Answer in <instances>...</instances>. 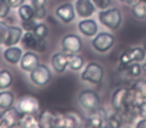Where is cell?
<instances>
[{"instance_id": "obj_1", "label": "cell", "mask_w": 146, "mask_h": 128, "mask_svg": "<svg viewBox=\"0 0 146 128\" xmlns=\"http://www.w3.org/2000/svg\"><path fill=\"white\" fill-rule=\"evenodd\" d=\"M98 18L100 23L104 26L111 30H116L121 24L122 15L118 8H111L100 11L98 14Z\"/></svg>"}, {"instance_id": "obj_2", "label": "cell", "mask_w": 146, "mask_h": 128, "mask_svg": "<svg viewBox=\"0 0 146 128\" xmlns=\"http://www.w3.org/2000/svg\"><path fill=\"white\" fill-rule=\"evenodd\" d=\"M104 76V69L99 63L90 62L81 73V79L94 85L100 84Z\"/></svg>"}, {"instance_id": "obj_3", "label": "cell", "mask_w": 146, "mask_h": 128, "mask_svg": "<svg viewBox=\"0 0 146 128\" xmlns=\"http://www.w3.org/2000/svg\"><path fill=\"white\" fill-rule=\"evenodd\" d=\"M146 56V53L143 48L135 47L126 50L120 57L119 61V70L120 71H125L126 67L132 62H140L143 61Z\"/></svg>"}, {"instance_id": "obj_4", "label": "cell", "mask_w": 146, "mask_h": 128, "mask_svg": "<svg viewBox=\"0 0 146 128\" xmlns=\"http://www.w3.org/2000/svg\"><path fill=\"white\" fill-rule=\"evenodd\" d=\"M78 102L80 106L87 112H91L100 107V97L93 90H83L80 92Z\"/></svg>"}, {"instance_id": "obj_5", "label": "cell", "mask_w": 146, "mask_h": 128, "mask_svg": "<svg viewBox=\"0 0 146 128\" xmlns=\"http://www.w3.org/2000/svg\"><path fill=\"white\" fill-rule=\"evenodd\" d=\"M20 42L23 48L28 49V50L38 51V52H44L47 46L45 39L37 38L32 31H25V33L22 35Z\"/></svg>"}, {"instance_id": "obj_6", "label": "cell", "mask_w": 146, "mask_h": 128, "mask_svg": "<svg viewBox=\"0 0 146 128\" xmlns=\"http://www.w3.org/2000/svg\"><path fill=\"white\" fill-rule=\"evenodd\" d=\"M31 82L37 86H44L51 81V71L46 65L39 64L35 69H33L29 74Z\"/></svg>"}, {"instance_id": "obj_7", "label": "cell", "mask_w": 146, "mask_h": 128, "mask_svg": "<svg viewBox=\"0 0 146 128\" xmlns=\"http://www.w3.org/2000/svg\"><path fill=\"white\" fill-rule=\"evenodd\" d=\"M92 46L96 51L100 53L107 52L115 43V38L108 32H100L95 35L92 40Z\"/></svg>"}, {"instance_id": "obj_8", "label": "cell", "mask_w": 146, "mask_h": 128, "mask_svg": "<svg viewBox=\"0 0 146 128\" xmlns=\"http://www.w3.org/2000/svg\"><path fill=\"white\" fill-rule=\"evenodd\" d=\"M21 112L15 107L4 109L0 114V127H18Z\"/></svg>"}, {"instance_id": "obj_9", "label": "cell", "mask_w": 146, "mask_h": 128, "mask_svg": "<svg viewBox=\"0 0 146 128\" xmlns=\"http://www.w3.org/2000/svg\"><path fill=\"white\" fill-rule=\"evenodd\" d=\"M61 47L63 52L77 53L82 49V40L76 34H66L61 40Z\"/></svg>"}, {"instance_id": "obj_10", "label": "cell", "mask_w": 146, "mask_h": 128, "mask_svg": "<svg viewBox=\"0 0 146 128\" xmlns=\"http://www.w3.org/2000/svg\"><path fill=\"white\" fill-rule=\"evenodd\" d=\"M17 109L22 114H37L39 101L34 96H22L17 102Z\"/></svg>"}, {"instance_id": "obj_11", "label": "cell", "mask_w": 146, "mask_h": 128, "mask_svg": "<svg viewBox=\"0 0 146 128\" xmlns=\"http://www.w3.org/2000/svg\"><path fill=\"white\" fill-rule=\"evenodd\" d=\"M107 120V113L101 107H98L97 109L93 110L91 112H88V117L85 120L86 127H104L105 122Z\"/></svg>"}, {"instance_id": "obj_12", "label": "cell", "mask_w": 146, "mask_h": 128, "mask_svg": "<svg viewBox=\"0 0 146 128\" xmlns=\"http://www.w3.org/2000/svg\"><path fill=\"white\" fill-rule=\"evenodd\" d=\"M77 115L74 113H66V114H57L55 116L54 122H53V128H70V127H77L79 124Z\"/></svg>"}, {"instance_id": "obj_13", "label": "cell", "mask_w": 146, "mask_h": 128, "mask_svg": "<svg viewBox=\"0 0 146 128\" xmlns=\"http://www.w3.org/2000/svg\"><path fill=\"white\" fill-rule=\"evenodd\" d=\"M128 92H129V89L124 87L118 88L113 92L111 98V105L115 111L121 112L126 108Z\"/></svg>"}, {"instance_id": "obj_14", "label": "cell", "mask_w": 146, "mask_h": 128, "mask_svg": "<svg viewBox=\"0 0 146 128\" xmlns=\"http://www.w3.org/2000/svg\"><path fill=\"white\" fill-rule=\"evenodd\" d=\"M39 64H40L39 63V56L33 51H27L21 57L20 68L24 71L31 72Z\"/></svg>"}, {"instance_id": "obj_15", "label": "cell", "mask_w": 146, "mask_h": 128, "mask_svg": "<svg viewBox=\"0 0 146 128\" xmlns=\"http://www.w3.org/2000/svg\"><path fill=\"white\" fill-rule=\"evenodd\" d=\"M55 14L63 23H70L75 18V10L71 3H64L57 7Z\"/></svg>"}, {"instance_id": "obj_16", "label": "cell", "mask_w": 146, "mask_h": 128, "mask_svg": "<svg viewBox=\"0 0 146 128\" xmlns=\"http://www.w3.org/2000/svg\"><path fill=\"white\" fill-rule=\"evenodd\" d=\"M75 9L79 17L87 18L95 12V6L92 0H77L75 3Z\"/></svg>"}, {"instance_id": "obj_17", "label": "cell", "mask_w": 146, "mask_h": 128, "mask_svg": "<svg viewBox=\"0 0 146 128\" xmlns=\"http://www.w3.org/2000/svg\"><path fill=\"white\" fill-rule=\"evenodd\" d=\"M79 31L86 37H93L97 34L98 25L93 19H84L78 23Z\"/></svg>"}, {"instance_id": "obj_18", "label": "cell", "mask_w": 146, "mask_h": 128, "mask_svg": "<svg viewBox=\"0 0 146 128\" xmlns=\"http://www.w3.org/2000/svg\"><path fill=\"white\" fill-rule=\"evenodd\" d=\"M51 64H52L53 69L57 73H63L68 66V58H67L66 52H58L53 54L51 59Z\"/></svg>"}, {"instance_id": "obj_19", "label": "cell", "mask_w": 146, "mask_h": 128, "mask_svg": "<svg viewBox=\"0 0 146 128\" xmlns=\"http://www.w3.org/2000/svg\"><path fill=\"white\" fill-rule=\"evenodd\" d=\"M22 49L17 46H9L3 52L5 61H7L10 64H17L20 62L21 57H22Z\"/></svg>"}, {"instance_id": "obj_20", "label": "cell", "mask_w": 146, "mask_h": 128, "mask_svg": "<svg viewBox=\"0 0 146 128\" xmlns=\"http://www.w3.org/2000/svg\"><path fill=\"white\" fill-rule=\"evenodd\" d=\"M22 28L18 26H9L8 28V34H7V38L5 40L4 45L6 47L9 46H14L18 42H20L21 38H22Z\"/></svg>"}, {"instance_id": "obj_21", "label": "cell", "mask_w": 146, "mask_h": 128, "mask_svg": "<svg viewBox=\"0 0 146 128\" xmlns=\"http://www.w3.org/2000/svg\"><path fill=\"white\" fill-rule=\"evenodd\" d=\"M18 127L26 128H39V118L36 114H21L20 119L18 122Z\"/></svg>"}, {"instance_id": "obj_22", "label": "cell", "mask_w": 146, "mask_h": 128, "mask_svg": "<svg viewBox=\"0 0 146 128\" xmlns=\"http://www.w3.org/2000/svg\"><path fill=\"white\" fill-rule=\"evenodd\" d=\"M68 67L73 71H79L84 65V58L76 53H67Z\"/></svg>"}, {"instance_id": "obj_23", "label": "cell", "mask_w": 146, "mask_h": 128, "mask_svg": "<svg viewBox=\"0 0 146 128\" xmlns=\"http://www.w3.org/2000/svg\"><path fill=\"white\" fill-rule=\"evenodd\" d=\"M56 113L50 111V110H44L39 114V123L40 127L42 128H53V122H54Z\"/></svg>"}, {"instance_id": "obj_24", "label": "cell", "mask_w": 146, "mask_h": 128, "mask_svg": "<svg viewBox=\"0 0 146 128\" xmlns=\"http://www.w3.org/2000/svg\"><path fill=\"white\" fill-rule=\"evenodd\" d=\"M14 103V94L8 90L0 91V109H7Z\"/></svg>"}, {"instance_id": "obj_25", "label": "cell", "mask_w": 146, "mask_h": 128, "mask_svg": "<svg viewBox=\"0 0 146 128\" xmlns=\"http://www.w3.org/2000/svg\"><path fill=\"white\" fill-rule=\"evenodd\" d=\"M13 83V75L9 70L0 71V89H8Z\"/></svg>"}, {"instance_id": "obj_26", "label": "cell", "mask_w": 146, "mask_h": 128, "mask_svg": "<svg viewBox=\"0 0 146 128\" xmlns=\"http://www.w3.org/2000/svg\"><path fill=\"white\" fill-rule=\"evenodd\" d=\"M18 15L21 20H29L34 18V8L32 5L22 4L18 9Z\"/></svg>"}, {"instance_id": "obj_27", "label": "cell", "mask_w": 146, "mask_h": 128, "mask_svg": "<svg viewBox=\"0 0 146 128\" xmlns=\"http://www.w3.org/2000/svg\"><path fill=\"white\" fill-rule=\"evenodd\" d=\"M132 89L134 90L135 94L137 95L138 99L140 101H143L146 99V80H140L137 81L133 85Z\"/></svg>"}, {"instance_id": "obj_28", "label": "cell", "mask_w": 146, "mask_h": 128, "mask_svg": "<svg viewBox=\"0 0 146 128\" xmlns=\"http://www.w3.org/2000/svg\"><path fill=\"white\" fill-rule=\"evenodd\" d=\"M122 122H123V120H122L121 113L116 111L111 116L107 117V120H106L104 127H120L122 125L121 124Z\"/></svg>"}, {"instance_id": "obj_29", "label": "cell", "mask_w": 146, "mask_h": 128, "mask_svg": "<svg viewBox=\"0 0 146 128\" xmlns=\"http://www.w3.org/2000/svg\"><path fill=\"white\" fill-rule=\"evenodd\" d=\"M34 35L39 39H45L48 36V27L45 23H37L32 31Z\"/></svg>"}, {"instance_id": "obj_30", "label": "cell", "mask_w": 146, "mask_h": 128, "mask_svg": "<svg viewBox=\"0 0 146 128\" xmlns=\"http://www.w3.org/2000/svg\"><path fill=\"white\" fill-rule=\"evenodd\" d=\"M141 65L138 62H132L126 67L125 71H127L128 75L132 76V77H137L141 74Z\"/></svg>"}, {"instance_id": "obj_31", "label": "cell", "mask_w": 146, "mask_h": 128, "mask_svg": "<svg viewBox=\"0 0 146 128\" xmlns=\"http://www.w3.org/2000/svg\"><path fill=\"white\" fill-rule=\"evenodd\" d=\"M11 6L7 0H0V18H6L10 13Z\"/></svg>"}, {"instance_id": "obj_32", "label": "cell", "mask_w": 146, "mask_h": 128, "mask_svg": "<svg viewBox=\"0 0 146 128\" xmlns=\"http://www.w3.org/2000/svg\"><path fill=\"white\" fill-rule=\"evenodd\" d=\"M8 28L9 25L6 22L0 20V45H4L5 40L7 38V34H8Z\"/></svg>"}, {"instance_id": "obj_33", "label": "cell", "mask_w": 146, "mask_h": 128, "mask_svg": "<svg viewBox=\"0 0 146 128\" xmlns=\"http://www.w3.org/2000/svg\"><path fill=\"white\" fill-rule=\"evenodd\" d=\"M37 22L35 21V18L29 19V20H21V25H22V29L25 31H33L35 28Z\"/></svg>"}, {"instance_id": "obj_34", "label": "cell", "mask_w": 146, "mask_h": 128, "mask_svg": "<svg viewBox=\"0 0 146 128\" xmlns=\"http://www.w3.org/2000/svg\"><path fill=\"white\" fill-rule=\"evenodd\" d=\"M92 2L99 9H106L111 5V0H92Z\"/></svg>"}, {"instance_id": "obj_35", "label": "cell", "mask_w": 146, "mask_h": 128, "mask_svg": "<svg viewBox=\"0 0 146 128\" xmlns=\"http://www.w3.org/2000/svg\"><path fill=\"white\" fill-rule=\"evenodd\" d=\"M137 112L138 116L141 118H146V101L143 100L137 104Z\"/></svg>"}, {"instance_id": "obj_36", "label": "cell", "mask_w": 146, "mask_h": 128, "mask_svg": "<svg viewBox=\"0 0 146 128\" xmlns=\"http://www.w3.org/2000/svg\"><path fill=\"white\" fill-rule=\"evenodd\" d=\"M46 16V10H45V7L38 9H34V18L38 19V20H42Z\"/></svg>"}, {"instance_id": "obj_37", "label": "cell", "mask_w": 146, "mask_h": 128, "mask_svg": "<svg viewBox=\"0 0 146 128\" xmlns=\"http://www.w3.org/2000/svg\"><path fill=\"white\" fill-rule=\"evenodd\" d=\"M30 1L34 9L45 7V5H46V3H47V0H30Z\"/></svg>"}, {"instance_id": "obj_38", "label": "cell", "mask_w": 146, "mask_h": 128, "mask_svg": "<svg viewBox=\"0 0 146 128\" xmlns=\"http://www.w3.org/2000/svg\"><path fill=\"white\" fill-rule=\"evenodd\" d=\"M11 8H19L22 4H24L25 0H7Z\"/></svg>"}, {"instance_id": "obj_39", "label": "cell", "mask_w": 146, "mask_h": 128, "mask_svg": "<svg viewBox=\"0 0 146 128\" xmlns=\"http://www.w3.org/2000/svg\"><path fill=\"white\" fill-rule=\"evenodd\" d=\"M136 127L138 128H146V118H142V120H140L137 123Z\"/></svg>"}, {"instance_id": "obj_40", "label": "cell", "mask_w": 146, "mask_h": 128, "mask_svg": "<svg viewBox=\"0 0 146 128\" xmlns=\"http://www.w3.org/2000/svg\"><path fill=\"white\" fill-rule=\"evenodd\" d=\"M121 2H123V3H127V4H131L132 5V3H133V1L134 0H120Z\"/></svg>"}, {"instance_id": "obj_41", "label": "cell", "mask_w": 146, "mask_h": 128, "mask_svg": "<svg viewBox=\"0 0 146 128\" xmlns=\"http://www.w3.org/2000/svg\"><path fill=\"white\" fill-rule=\"evenodd\" d=\"M143 70H144V71H146V61H145V63H144V65H143Z\"/></svg>"}, {"instance_id": "obj_42", "label": "cell", "mask_w": 146, "mask_h": 128, "mask_svg": "<svg viewBox=\"0 0 146 128\" xmlns=\"http://www.w3.org/2000/svg\"><path fill=\"white\" fill-rule=\"evenodd\" d=\"M144 51H145V53H146V42H145V44H144Z\"/></svg>"}]
</instances>
